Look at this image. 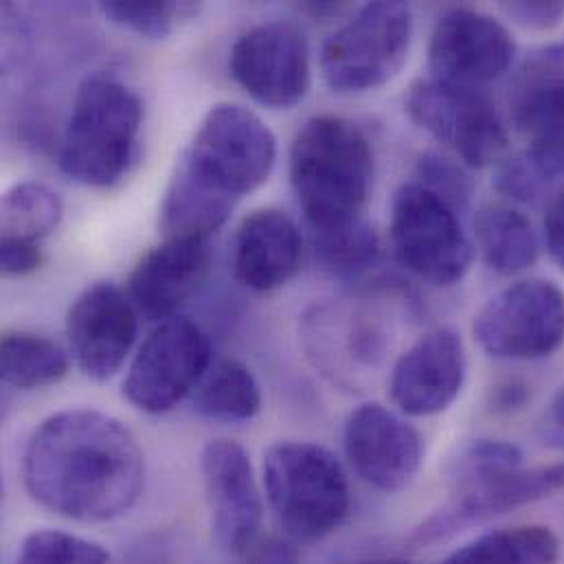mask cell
<instances>
[{"instance_id": "22", "label": "cell", "mask_w": 564, "mask_h": 564, "mask_svg": "<svg viewBox=\"0 0 564 564\" xmlns=\"http://www.w3.org/2000/svg\"><path fill=\"white\" fill-rule=\"evenodd\" d=\"M475 238L484 262L501 275H517L539 260L532 223L508 205H486L475 220Z\"/></svg>"}, {"instance_id": "11", "label": "cell", "mask_w": 564, "mask_h": 564, "mask_svg": "<svg viewBox=\"0 0 564 564\" xmlns=\"http://www.w3.org/2000/svg\"><path fill=\"white\" fill-rule=\"evenodd\" d=\"M404 108L468 167L490 165L508 145L503 117L479 88H459L433 77L417 79L406 93Z\"/></svg>"}, {"instance_id": "35", "label": "cell", "mask_w": 564, "mask_h": 564, "mask_svg": "<svg viewBox=\"0 0 564 564\" xmlns=\"http://www.w3.org/2000/svg\"><path fill=\"white\" fill-rule=\"evenodd\" d=\"M545 242L552 260L564 271V192L552 203L547 212Z\"/></svg>"}, {"instance_id": "20", "label": "cell", "mask_w": 564, "mask_h": 564, "mask_svg": "<svg viewBox=\"0 0 564 564\" xmlns=\"http://www.w3.org/2000/svg\"><path fill=\"white\" fill-rule=\"evenodd\" d=\"M514 123L523 134L525 161L550 185L564 181V48L545 55L514 95Z\"/></svg>"}, {"instance_id": "30", "label": "cell", "mask_w": 564, "mask_h": 564, "mask_svg": "<svg viewBox=\"0 0 564 564\" xmlns=\"http://www.w3.org/2000/svg\"><path fill=\"white\" fill-rule=\"evenodd\" d=\"M417 176L424 187L444 198L455 209H464L473 196V183L466 172L446 156L424 154L417 163Z\"/></svg>"}, {"instance_id": "16", "label": "cell", "mask_w": 564, "mask_h": 564, "mask_svg": "<svg viewBox=\"0 0 564 564\" xmlns=\"http://www.w3.org/2000/svg\"><path fill=\"white\" fill-rule=\"evenodd\" d=\"M343 446L354 473L371 488L395 495L413 484L424 462V442L413 424L378 402L354 409Z\"/></svg>"}, {"instance_id": "7", "label": "cell", "mask_w": 564, "mask_h": 564, "mask_svg": "<svg viewBox=\"0 0 564 564\" xmlns=\"http://www.w3.org/2000/svg\"><path fill=\"white\" fill-rule=\"evenodd\" d=\"M411 7L378 0L360 7L321 48V73L336 93H365L391 82L409 57Z\"/></svg>"}, {"instance_id": "18", "label": "cell", "mask_w": 564, "mask_h": 564, "mask_svg": "<svg viewBox=\"0 0 564 564\" xmlns=\"http://www.w3.org/2000/svg\"><path fill=\"white\" fill-rule=\"evenodd\" d=\"M466 371L464 340L448 327L431 329L391 367V402L409 417L444 413L462 393Z\"/></svg>"}, {"instance_id": "32", "label": "cell", "mask_w": 564, "mask_h": 564, "mask_svg": "<svg viewBox=\"0 0 564 564\" xmlns=\"http://www.w3.org/2000/svg\"><path fill=\"white\" fill-rule=\"evenodd\" d=\"M503 13L514 20L517 24L534 31H547L558 26L564 20V2L561 0H519V2H503Z\"/></svg>"}, {"instance_id": "4", "label": "cell", "mask_w": 564, "mask_h": 564, "mask_svg": "<svg viewBox=\"0 0 564 564\" xmlns=\"http://www.w3.org/2000/svg\"><path fill=\"white\" fill-rule=\"evenodd\" d=\"M373 178V150L349 119H307L290 145V185L310 234L362 220Z\"/></svg>"}, {"instance_id": "17", "label": "cell", "mask_w": 564, "mask_h": 564, "mask_svg": "<svg viewBox=\"0 0 564 564\" xmlns=\"http://www.w3.org/2000/svg\"><path fill=\"white\" fill-rule=\"evenodd\" d=\"M200 473L218 545L242 558L258 541L264 501L249 453L234 440H212L200 455Z\"/></svg>"}, {"instance_id": "8", "label": "cell", "mask_w": 564, "mask_h": 564, "mask_svg": "<svg viewBox=\"0 0 564 564\" xmlns=\"http://www.w3.org/2000/svg\"><path fill=\"white\" fill-rule=\"evenodd\" d=\"M389 238L398 262L431 285H455L473 267V242L457 209L417 181L395 192Z\"/></svg>"}, {"instance_id": "15", "label": "cell", "mask_w": 564, "mask_h": 564, "mask_svg": "<svg viewBox=\"0 0 564 564\" xmlns=\"http://www.w3.org/2000/svg\"><path fill=\"white\" fill-rule=\"evenodd\" d=\"M517 57L508 26L484 11L457 7L446 11L429 42L431 77L459 88H479L499 79Z\"/></svg>"}, {"instance_id": "34", "label": "cell", "mask_w": 564, "mask_h": 564, "mask_svg": "<svg viewBox=\"0 0 564 564\" xmlns=\"http://www.w3.org/2000/svg\"><path fill=\"white\" fill-rule=\"evenodd\" d=\"M245 564H301L296 547L288 539H260L245 556Z\"/></svg>"}, {"instance_id": "23", "label": "cell", "mask_w": 564, "mask_h": 564, "mask_svg": "<svg viewBox=\"0 0 564 564\" xmlns=\"http://www.w3.org/2000/svg\"><path fill=\"white\" fill-rule=\"evenodd\" d=\"M198 415L238 424L251 422L262 411V389L256 373L240 360H216L192 395Z\"/></svg>"}, {"instance_id": "19", "label": "cell", "mask_w": 564, "mask_h": 564, "mask_svg": "<svg viewBox=\"0 0 564 564\" xmlns=\"http://www.w3.org/2000/svg\"><path fill=\"white\" fill-rule=\"evenodd\" d=\"M212 245L200 238H165L148 251L128 280V294L139 314L159 323L176 312L205 285L212 273Z\"/></svg>"}, {"instance_id": "24", "label": "cell", "mask_w": 564, "mask_h": 564, "mask_svg": "<svg viewBox=\"0 0 564 564\" xmlns=\"http://www.w3.org/2000/svg\"><path fill=\"white\" fill-rule=\"evenodd\" d=\"M558 536L543 525L488 532L455 550L442 564H558Z\"/></svg>"}, {"instance_id": "36", "label": "cell", "mask_w": 564, "mask_h": 564, "mask_svg": "<svg viewBox=\"0 0 564 564\" xmlns=\"http://www.w3.org/2000/svg\"><path fill=\"white\" fill-rule=\"evenodd\" d=\"M525 389H528V387H525L523 382H519V380H506V382H501V384L492 391V406H495L497 411H506V413L519 409V406L525 402V398H528V391H525Z\"/></svg>"}, {"instance_id": "2", "label": "cell", "mask_w": 564, "mask_h": 564, "mask_svg": "<svg viewBox=\"0 0 564 564\" xmlns=\"http://www.w3.org/2000/svg\"><path fill=\"white\" fill-rule=\"evenodd\" d=\"M278 163V139L251 108H209L163 194L165 218L192 234H216L236 205L260 189Z\"/></svg>"}, {"instance_id": "3", "label": "cell", "mask_w": 564, "mask_h": 564, "mask_svg": "<svg viewBox=\"0 0 564 564\" xmlns=\"http://www.w3.org/2000/svg\"><path fill=\"white\" fill-rule=\"evenodd\" d=\"M451 501L431 514L409 539L424 550L488 519L550 499L564 488V462L525 470L523 453L503 440H477L451 466Z\"/></svg>"}, {"instance_id": "25", "label": "cell", "mask_w": 564, "mask_h": 564, "mask_svg": "<svg viewBox=\"0 0 564 564\" xmlns=\"http://www.w3.org/2000/svg\"><path fill=\"white\" fill-rule=\"evenodd\" d=\"M0 373L9 387L33 391L57 384L68 373V356L59 345L33 332H4Z\"/></svg>"}, {"instance_id": "5", "label": "cell", "mask_w": 564, "mask_h": 564, "mask_svg": "<svg viewBox=\"0 0 564 564\" xmlns=\"http://www.w3.org/2000/svg\"><path fill=\"white\" fill-rule=\"evenodd\" d=\"M143 123V101L123 82L93 75L75 93L59 143V170L79 185L108 189L130 170Z\"/></svg>"}, {"instance_id": "37", "label": "cell", "mask_w": 564, "mask_h": 564, "mask_svg": "<svg viewBox=\"0 0 564 564\" xmlns=\"http://www.w3.org/2000/svg\"><path fill=\"white\" fill-rule=\"evenodd\" d=\"M547 437L564 446V389L552 402V409L547 415Z\"/></svg>"}, {"instance_id": "9", "label": "cell", "mask_w": 564, "mask_h": 564, "mask_svg": "<svg viewBox=\"0 0 564 564\" xmlns=\"http://www.w3.org/2000/svg\"><path fill=\"white\" fill-rule=\"evenodd\" d=\"M369 296L316 303L301 325V340L312 365L334 384L365 387L391 351V329Z\"/></svg>"}, {"instance_id": "21", "label": "cell", "mask_w": 564, "mask_h": 564, "mask_svg": "<svg viewBox=\"0 0 564 564\" xmlns=\"http://www.w3.org/2000/svg\"><path fill=\"white\" fill-rule=\"evenodd\" d=\"M301 256L303 240L294 220L280 209H258L238 227L234 273L253 292H273L296 275Z\"/></svg>"}, {"instance_id": "27", "label": "cell", "mask_w": 564, "mask_h": 564, "mask_svg": "<svg viewBox=\"0 0 564 564\" xmlns=\"http://www.w3.org/2000/svg\"><path fill=\"white\" fill-rule=\"evenodd\" d=\"M314 256L327 273L336 278H358L380 260V240L362 218L351 225L312 234Z\"/></svg>"}, {"instance_id": "13", "label": "cell", "mask_w": 564, "mask_h": 564, "mask_svg": "<svg viewBox=\"0 0 564 564\" xmlns=\"http://www.w3.org/2000/svg\"><path fill=\"white\" fill-rule=\"evenodd\" d=\"M231 77L262 106L288 110L312 86L305 31L290 20H269L242 33L229 53Z\"/></svg>"}, {"instance_id": "6", "label": "cell", "mask_w": 564, "mask_h": 564, "mask_svg": "<svg viewBox=\"0 0 564 564\" xmlns=\"http://www.w3.org/2000/svg\"><path fill=\"white\" fill-rule=\"evenodd\" d=\"M264 490L280 528L292 541H323L349 514L347 475L336 455L314 442L273 444L264 455Z\"/></svg>"}, {"instance_id": "31", "label": "cell", "mask_w": 564, "mask_h": 564, "mask_svg": "<svg viewBox=\"0 0 564 564\" xmlns=\"http://www.w3.org/2000/svg\"><path fill=\"white\" fill-rule=\"evenodd\" d=\"M497 189L517 200V203H536L547 185L525 161V156H517L506 161L497 172Z\"/></svg>"}, {"instance_id": "12", "label": "cell", "mask_w": 564, "mask_h": 564, "mask_svg": "<svg viewBox=\"0 0 564 564\" xmlns=\"http://www.w3.org/2000/svg\"><path fill=\"white\" fill-rule=\"evenodd\" d=\"M473 329L495 358H547L563 345L564 292L545 280L512 283L479 310Z\"/></svg>"}, {"instance_id": "14", "label": "cell", "mask_w": 564, "mask_h": 564, "mask_svg": "<svg viewBox=\"0 0 564 564\" xmlns=\"http://www.w3.org/2000/svg\"><path fill=\"white\" fill-rule=\"evenodd\" d=\"M137 336L139 310L117 283H93L68 307V351L79 371L95 382L110 380L123 367Z\"/></svg>"}, {"instance_id": "33", "label": "cell", "mask_w": 564, "mask_h": 564, "mask_svg": "<svg viewBox=\"0 0 564 564\" xmlns=\"http://www.w3.org/2000/svg\"><path fill=\"white\" fill-rule=\"evenodd\" d=\"M44 262V256L37 245L7 240L0 245V271L4 278H26L35 273Z\"/></svg>"}, {"instance_id": "38", "label": "cell", "mask_w": 564, "mask_h": 564, "mask_svg": "<svg viewBox=\"0 0 564 564\" xmlns=\"http://www.w3.org/2000/svg\"><path fill=\"white\" fill-rule=\"evenodd\" d=\"M349 564H413L409 561H402V558H369V561H358V563Z\"/></svg>"}, {"instance_id": "26", "label": "cell", "mask_w": 564, "mask_h": 564, "mask_svg": "<svg viewBox=\"0 0 564 564\" xmlns=\"http://www.w3.org/2000/svg\"><path fill=\"white\" fill-rule=\"evenodd\" d=\"M2 238L37 245L57 229L64 205L57 192L42 183H18L2 196Z\"/></svg>"}, {"instance_id": "28", "label": "cell", "mask_w": 564, "mask_h": 564, "mask_svg": "<svg viewBox=\"0 0 564 564\" xmlns=\"http://www.w3.org/2000/svg\"><path fill=\"white\" fill-rule=\"evenodd\" d=\"M99 11L112 24L148 40H165L174 29L200 11L196 2H99Z\"/></svg>"}, {"instance_id": "10", "label": "cell", "mask_w": 564, "mask_h": 564, "mask_svg": "<svg viewBox=\"0 0 564 564\" xmlns=\"http://www.w3.org/2000/svg\"><path fill=\"white\" fill-rule=\"evenodd\" d=\"M214 365L209 336L185 316L161 321L143 340L123 378V398L139 411L163 415L194 395Z\"/></svg>"}, {"instance_id": "29", "label": "cell", "mask_w": 564, "mask_h": 564, "mask_svg": "<svg viewBox=\"0 0 564 564\" xmlns=\"http://www.w3.org/2000/svg\"><path fill=\"white\" fill-rule=\"evenodd\" d=\"M110 554L95 541L59 532H31L18 552L15 564H108Z\"/></svg>"}, {"instance_id": "1", "label": "cell", "mask_w": 564, "mask_h": 564, "mask_svg": "<svg viewBox=\"0 0 564 564\" xmlns=\"http://www.w3.org/2000/svg\"><path fill=\"white\" fill-rule=\"evenodd\" d=\"M22 484L44 510L75 523H110L139 503L145 455L134 433L97 409H66L31 433Z\"/></svg>"}]
</instances>
